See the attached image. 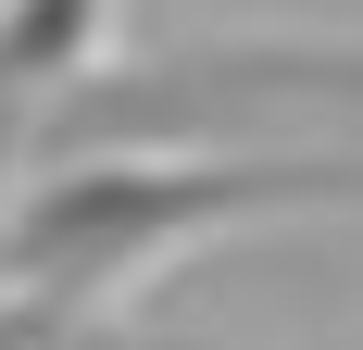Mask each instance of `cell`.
Here are the masks:
<instances>
[{"mask_svg":"<svg viewBox=\"0 0 363 350\" xmlns=\"http://www.w3.org/2000/svg\"><path fill=\"white\" fill-rule=\"evenodd\" d=\"M276 101L363 113V38H188V50H150L125 75H75L38 101V163L125 150V138H201V125H238Z\"/></svg>","mask_w":363,"mask_h":350,"instance_id":"7a4b0ae2","label":"cell"},{"mask_svg":"<svg viewBox=\"0 0 363 350\" xmlns=\"http://www.w3.org/2000/svg\"><path fill=\"white\" fill-rule=\"evenodd\" d=\"M276 213H363V150H75L38 163L0 213V288H38L63 313H101L125 288H163L201 238L276 225Z\"/></svg>","mask_w":363,"mask_h":350,"instance_id":"6da1fadb","label":"cell"},{"mask_svg":"<svg viewBox=\"0 0 363 350\" xmlns=\"http://www.w3.org/2000/svg\"><path fill=\"white\" fill-rule=\"evenodd\" d=\"M113 0H0V101H50L63 75H88Z\"/></svg>","mask_w":363,"mask_h":350,"instance_id":"3957f363","label":"cell"},{"mask_svg":"<svg viewBox=\"0 0 363 350\" xmlns=\"http://www.w3.org/2000/svg\"><path fill=\"white\" fill-rule=\"evenodd\" d=\"M0 350H75V313L38 288H0Z\"/></svg>","mask_w":363,"mask_h":350,"instance_id":"277c9868","label":"cell"}]
</instances>
